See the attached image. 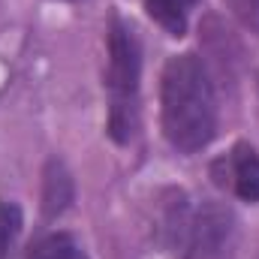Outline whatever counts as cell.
<instances>
[{
  "label": "cell",
  "instance_id": "obj_1",
  "mask_svg": "<svg viewBox=\"0 0 259 259\" xmlns=\"http://www.w3.org/2000/svg\"><path fill=\"white\" fill-rule=\"evenodd\" d=\"M163 136L181 154L202 151L217 130L214 88L205 64L196 55H175L163 69L160 84Z\"/></svg>",
  "mask_w": 259,
  "mask_h": 259
},
{
  "label": "cell",
  "instance_id": "obj_2",
  "mask_svg": "<svg viewBox=\"0 0 259 259\" xmlns=\"http://www.w3.org/2000/svg\"><path fill=\"white\" fill-rule=\"evenodd\" d=\"M139 75H142V49L127 21L115 18L109 27V136L118 145H127L139 127Z\"/></svg>",
  "mask_w": 259,
  "mask_h": 259
},
{
  "label": "cell",
  "instance_id": "obj_3",
  "mask_svg": "<svg viewBox=\"0 0 259 259\" xmlns=\"http://www.w3.org/2000/svg\"><path fill=\"white\" fill-rule=\"evenodd\" d=\"M214 181L217 184H232V190L244 202H259V154L250 145H235L226 160L214 166Z\"/></svg>",
  "mask_w": 259,
  "mask_h": 259
},
{
  "label": "cell",
  "instance_id": "obj_4",
  "mask_svg": "<svg viewBox=\"0 0 259 259\" xmlns=\"http://www.w3.org/2000/svg\"><path fill=\"white\" fill-rule=\"evenodd\" d=\"M72 202V178L61 160H49L46 166V193H42V208L46 217H58L66 205Z\"/></svg>",
  "mask_w": 259,
  "mask_h": 259
},
{
  "label": "cell",
  "instance_id": "obj_5",
  "mask_svg": "<svg viewBox=\"0 0 259 259\" xmlns=\"http://www.w3.org/2000/svg\"><path fill=\"white\" fill-rule=\"evenodd\" d=\"M196 0H145L148 15L172 36H184L187 33V18Z\"/></svg>",
  "mask_w": 259,
  "mask_h": 259
},
{
  "label": "cell",
  "instance_id": "obj_6",
  "mask_svg": "<svg viewBox=\"0 0 259 259\" xmlns=\"http://www.w3.org/2000/svg\"><path fill=\"white\" fill-rule=\"evenodd\" d=\"M27 259H88V253L69 232H52L30 247Z\"/></svg>",
  "mask_w": 259,
  "mask_h": 259
},
{
  "label": "cell",
  "instance_id": "obj_7",
  "mask_svg": "<svg viewBox=\"0 0 259 259\" xmlns=\"http://www.w3.org/2000/svg\"><path fill=\"white\" fill-rule=\"evenodd\" d=\"M18 232H21V208L15 202L0 199V259H9Z\"/></svg>",
  "mask_w": 259,
  "mask_h": 259
},
{
  "label": "cell",
  "instance_id": "obj_8",
  "mask_svg": "<svg viewBox=\"0 0 259 259\" xmlns=\"http://www.w3.org/2000/svg\"><path fill=\"white\" fill-rule=\"evenodd\" d=\"M226 3L247 30L259 33V0H226Z\"/></svg>",
  "mask_w": 259,
  "mask_h": 259
}]
</instances>
